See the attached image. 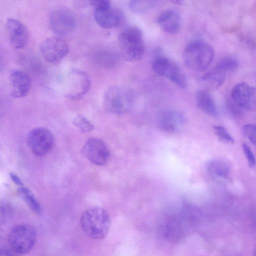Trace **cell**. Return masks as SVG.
I'll list each match as a JSON object with an SVG mask.
<instances>
[{"label":"cell","instance_id":"13","mask_svg":"<svg viewBox=\"0 0 256 256\" xmlns=\"http://www.w3.org/2000/svg\"><path fill=\"white\" fill-rule=\"evenodd\" d=\"M231 96L233 102L242 109L253 110L256 108V89L246 82L236 85L232 89Z\"/></svg>","mask_w":256,"mask_h":256},{"label":"cell","instance_id":"14","mask_svg":"<svg viewBox=\"0 0 256 256\" xmlns=\"http://www.w3.org/2000/svg\"><path fill=\"white\" fill-rule=\"evenodd\" d=\"M6 28L8 39L11 46L15 49L25 47L28 40V31L20 21L14 18H7Z\"/></svg>","mask_w":256,"mask_h":256},{"label":"cell","instance_id":"21","mask_svg":"<svg viewBox=\"0 0 256 256\" xmlns=\"http://www.w3.org/2000/svg\"><path fill=\"white\" fill-rule=\"evenodd\" d=\"M18 193L30 208L36 214H40L42 208L32 192L28 188L21 186L18 189Z\"/></svg>","mask_w":256,"mask_h":256},{"label":"cell","instance_id":"17","mask_svg":"<svg viewBox=\"0 0 256 256\" xmlns=\"http://www.w3.org/2000/svg\"><path fill=\"white\" fill-rule=\"evenodd\" d=\"M184 121V116L180 112L168 110L161 114L159 124L162 130L170 132H174L180 128Z\"/></svg>","mask_w":256,"mask_h":256},{"label":"cell","instance_id":"27","mask_svg":"<svg viewBox=\"0 0 256 256\" xmlns=\"http://www.w3.org/2000/svg\"><path fill=\"white\" fill-rule=\"evenodd\" d=\"M242 132L244 136L246 137L254 146L256 142V128L254 124H246L242 128Z\"/></svg>","mask_w":256,"mask_h":256},{"label":"cell","instance_id":"26","mask_svg":"<svg viewBox=\"0 0 256 256\" xmlns=\"http://www.w3.org/2000/svg\"><path fill=\"white\" fill-rule=\"evenodd\" d=\"M154 2L148 0H132L129 2L128 6L134 12H141L150 8Z\"/></svg>","mask_w":256,"mask_h":256},{"label":"cell","instance_id":"20","mask_svg":"<svg viewBox=\"0 0 256 256\" xmlns=\"http://www.w3.org/2000/svg\"><path fill=\"white\" fill-rule=\"evenodd\" d=\"M198 107L206 114L212 116L218 114L214 100L210 94L206 90L198 92L196 98Z\"/></svg>","mask_w":256,"mask_h":256},{"label":"cell","instance_id":"29","mask_svg":"<svg viewBox=\"0 0 256 256\" xmlns=\"http://www.w3.org/2000/svg\"><path fill=\"white\" fill-rule=\"evenodd\" d=\"M9 175L11 180L15 184L18 186L20 187L24 186V184L22 180L16 174H14L13 172H10L9 173Z\"/></svg>","mask_w":256,"mask_h":256},{"label":"cell","instance_id":"3","mask_svg":"<svg viewBox=\"0 0 256 256\" xmlns=\"http://www.w3.org/2000/svg\"><path fill=\"white\" fill-rule=\"evenodd\" d=\"M118 43L123 58L128 62L140 60L144 52V44L141 30L136 26L124 29L118 36Z\"/></svg>","mask_w":256,"mask_h":256},{"label":"cell","instance_id":"4","mask_svg":"<svg viewBox=\"0 0 256 256\" xmlns=\"http://www.w3.org/2000/svg\"><path fill=\"white\" fill-rule=\"evenodd\" d=\"M36 232L30 224H20L10 230L8 237L9 244L14 252L26 254L32 249L36 240Z\"/></svg>","mask_w":256,"mask_h":256},{"label":"cell","instance_id":"15","mask_svg":"<svg viewBox=\"0 0 256 256\" xmlns=\"http://www.w3.org/2000/svg\"><path fill=\"white\" fill-rule=\"evenodd\" d=\"M10 95L14 98H22L28 93L31 86L29 76L21 70H14L10 75Z\"/></svg>","mask_w":256,"mask_h":256},{"label":"cell","instance_id":"16","mask_svg":"<svg viewBox=\"0 0 256 256\" xmlns=\"http://www.w3.org/2000/svg\"><path fill=\"white\" fill-rule=\"evenodd\" d=\"M157 23L162 30L169 34L178 33L181 27L182 20L178 12L173 9H168L158 16Z\"/></svg>","mask_w":256,"mask_h":256},{"label":"cell","instance_id":"19","mask_svg":"<svg viewBox=\"0 0 256 256\" xmlns=\"http://www.w3.org/2000/svg\"><path fill=\"white\" fill-rule=\"evenodd\" d=\"M226 74L224 70L216 65L202 76V82L208 88L216 89L224 83Z\"/></svg>","mask_w":256,"mask_h":256},{"label":"cell","instance_id":"10","mask_svg":"<svg viewBox=\"0 0 256 256\" xmlns=\"http://www.w3.org/2000/svg\"><path fill=\"white\" fill-rule=\"evenodd\" d=\"M94 6V18L96 22L104 28H112L117 26L121 21V14L112 8L110 2L107 0L90 1Z\"/></svg>","mask_w":256,"mask_h":256},{"label":"cell","instance_id":"2","mask_svg":"<svg viewBox=\"0 0 256 256\" xmlns=\"http://www.w3.org/2000/svg\"><path fill=\"white\" fill-rule=\"evenodd\" d=\"M214 56L212 47L207 42L194 40L186 46L182 53L186 66L195 71H204L212 63Z\"/></svg>","mask_w":256,"mask_h":256},{"label":"cell","instance_id":"25","mask_svg":"<svg viewBox=\"0 0 256 256\" xmlns=\"http://www.w3.org/2000/svg\"><path fill=\"white\" fill-rule=\"evenodd\" d=\"M238 60L232 57H226L220 60L216 64L220 68L227 72L234 70L238 66Z\"/></svg>","mask_w":256,"mask_h":256},{"label":"cell","instance_id":"7","mask_svg":"<svg viewBox=\"0 0 256 256\" xmlns=\"http://www.w3.org/2000/svg\"><path fill=\"white\" fill-rule=\"evenodd\" d=\"M40 50L47 62L56 64L60 62L68 54L69 48L61 36H55L46 38L41 43Z\"/></svg>","mask_w":256,"mask_h":256},{"label":"cell","instance_id":"22","mask_svg":"<svg viewBox=\"0 0 256 256\" xmlns=\"http://www.w3.org/2000/svg\"><path fill=\"white\" fill-rule=\"evenodd\" d=\"M72 123L82 133L88 132L94 129V125L86 118L80 114L76 116L73 118Z\"/></svg>","mask_w":256,"mask_h":256},{"label":"cell","instance_id":"5","mask_svg":"<svg viewBox=\"0 0 256 256\" xmlns=\"http://www.w3.org/2000/svg\"><path fill=\"white\" fill-rule=\"evenodd\" d=\"M133 94L132 90L124 86L117 85L110 87L106 90L104 96L106 110L114 114L125 112L132 103Z\"/></svg>","mask_w":256,"mask_h":256},{"label":"cell","instance_id":"30","mask_svg":"<svg viewBox=\"0 0 256 256\" xmlns=\"http://www.w3.org/2000/svg\"><path fill=\"white\" fill-rule=\"evenodd\" d=\"M0 256H17L16 252L6 248H0Z\"/></svg>","mask_w":256,"mask_h":256},{"label":"cell","instance_id":"8","mask_svg":"<svg viewBox=\"0 0 256 256\" xmlns=\"http://www.w3.org/2000/svg\"><path fill=\"white\" fill-rule=\"evenodd\" d=\"M152 68L155 72L170 80L178 87H186V76L182 69L172 60L164 56L156 57L152 62Z\"/></svg>","mask_w":256,"mask_h":256},{"label":"cell","instance_id":"6","mask_svg":"<svg viewBox=\"0 0 256 256\" xmlns=\"http://www.w3.org/2000/svg\"><path fill=\"white\" fill-rule=\"evenodd\" d=\"M90 86L91 80L86 72L72 68L66 77L64 95L72 100L80 99L89 90Z\"/></svg>","mask_w":256,"mask_h":256},{"label":"cell","instance_id":"12","mask_svg":"<svg viewBox=\"0 0 256 256\" xmlns=\"http://www.w3.org/2000/svg\"><path fill=\"white\" fill-rule=\"evenodd\" d=\"M50 28L58 36H62L72 32L76 27V20L71 12L64 10L52 11L49 16Z\"/></svg>","mask_w":256,"mask_h":256},{"label":"cell","instance_id":"9","mask_svg":"<svg viewBox=\"0 0 256 256\" xmlns=\"http://www.w3.org/2000/svg\"><path fill=\"white\" fill-rule=\"evenodd\" d=\"M26 144L34 155L44 156L52 150L54 138L52 133L47 128H36L28 134Z\"/></svg>","mask_w":256,"mask_h":256},{"label":"cell","instance_id":"24","mask_svg":"<svg viewBox=\"0 0 256 256\" xmlns=\"http://www.w3.org/2000/svg\"><path fill=\"white\" fill-rule=\"evenodd\" d=\"M213 128L220 141L226 144H233L234 142V139L224 127L214 126Z\"/></svg>","mask_w":256,"mask_h":256},{"label":"cell","instance_id":"28","mask_svg":"<svg viewBox=\"0 0 256 256\" xmlns=\"http://www.w3.org/2000/svg\"><path fill=\"white\" fill-rule=\"evenodd\" d=\"M242 147L246 158L248 163V165L250 167H254L255 166L256 160L254 156L251 149L246 143H244L242 144Z\"/></svg>","mask_w":256,"mask_h":256},{"label":"cell","instance_id":"1","mask_svg":"<svg viewBox=\"0 0 256 256\" xmlns=\"http://www.w3.org/2000/svg\"><path fill=\"white\" fill-rule=\"evenodd\" d=\"M80 224L84 232L94 240L104 238L108 233L110 218L102 208L93 207L85 210L81 216Z\"/></svg>","mask_w":256,"mask_h":256},{"label":"cell","instance_id":"18","mask_svg":"<svg viewBox=\"0 0 256 256\" xmlns=\"http://www.w3.org/2000/svg\"><path fill=\"white\" fill-rule=\"evenodd\" d=\"M208 175L217 180H226L230 174V168L226 162L222 160L214 159L208 162L205 166Z\"/></svg>","mask_w":256,"mask_h":256},{"label":"cell","instance_id":"11","mask_svg":"<svg viewBox=\"0 0 256 256\" xmlns=\"http://www.w3.org/2000/svg\"><path fill=\"white\" fill-rule=\"evenodd\" d=\"M82 155L97 166L104 165L110 157V151L106 143L96 138L88 139L82 148Z\"/></svg>","mask_w":256,"mask_h":256},{"label":"cell","instance_id":"23","mask_svg":"<svg viewBox=\"0 0 256 256\" xmlns=\"http://www.w3.org/2000/svg\"><path fill=\"white\" fill-rule=\"evenodd\" d=\"M14 214L12 206L8 202L0 201V224H3L10 220Z\"/></svg>","mask_w":256,"mask_h":256}]
</instances>
